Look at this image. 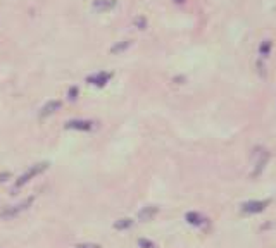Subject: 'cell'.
<instances>
[{"instance_id":"obj_1","label":"cell","mask_w":276,"mask_h":248,"mask_svg":"<svg viewBox=\"0 0 276 248\" xmlns=\"http://www.w3.org/2000/svg\"><path fill=\"white\" fill-rule=\"evenodd\" d=\"M47 167H48L47 162H42V164H35V165H31L30 169H26V173L21 174L19 179H16V183H14V190L23 188L24 185H28V183L31 181V179H35L36 176H40V174H42V173H45V171H47Z\"/></svg>"},{"instance_id":"obj_6","label":"cell","mask_w":276,"mask_h":248,"mask_svg":"<svg viewBox=\"0 0 276 248\" xmlns=\"http://www.w3.org/2000/svg\"><path fill=\"white\" fill-rule=\"evenodd\" d=\"M266 204L268 202H247V204L242 205V210L245 214H259L266 209Z\"/></svg>"},{"instance_id":"obj_4","label":"cell","mask_w":276,"mask_h":248,"mask_svg":"<svg viewBox=\"0 0 276 248\" xmlns=\"http://www.w3.org/2000/svg\"><path fill=\"white\" fill-rule=\"evenodd\" d=\"M157 214H159V207H155V205H147V207H143V209L138 212V219L142 220V222H149V220L154 219Z\"/></svg>"},{"instance_id":"obj_11","label":"cell","mask_w":276,"mask_h":248,"mask_svg":"<svg viewBox=\"0 0 276 248\" xmlns=\"http://www.w3.org/2000/svg\"><path fill=\"white\" fill-rule=\"evenodd\" d=\"M138 247L140 248H157V245H155L154 241L145 240V238H140V240H138Z\"/></svg>"},{"instance_id":"obj_3","label":"cell","mask_w":276,"mask_h":248,"mask_svg":"<svg viewBox=\"0 0 276 248\" xmlns=\"http://www.w3.org/2000/svg\"><path fill=\"white\" fill-rule=\"evenodd\" d=\"M268 159H269L268 150H259V154H257V159H256V169L252 171V177H257L261 173H262Z\"/></svg>"},{"instance_id":"obj_2","label":"cell","mask_w":276,"mask_h":248,"mask_svg":"<svg viewBox=\"0 0 276 248\" xmlns=\"http://www.w3.org/2000/svg\"><path fill=\"white\" fill-rule=\"evenodd\" d=\"M33 198H26L24 202H21V204H14V205H2L0 207V219H14L16 216H19L21 212H24V210L31 205Z\"/></svg>"},{"instance_id":"obj_7","label":"cell","mask_w":276,"mask_h":248,"mask_svg":"<svg viewBox=\"0 0 276 248\" xmlns=\"http://www.w3.org/2000/svg\"><path fill=\"white\" fill-rule=\"evenodd\" d=\"M185 219H186V222L188 224H192V226H197V228H200V226H204L205 222H207V219H205L202 214H199V212H188L185 216Z\"/></svg>"},{"instance_id":"obj_13","label":"cell","mask_w":276,"mask_h":248,"mask_svg":"<svg viewBox=\"0 0 276 248\" xmlns=\"http://www.w3.org/2000/svg\"><path fill=\"white\" fill-rule=\"evenodd\" d=\"M75 248H93V247H88V245H78V247Z\"/></svg>"},{"instance_id":"obj_12","label":"cell","mask_w":276,"mask_h":248,"mask_svg":"<svg viewBox=\"0 0 276 248\" xmlns=\"http://www.w3.org/2000/svg\"><path fill=\"white\" fill-rule=\"evenodd\" d=\"M269 48H271V42H269V40H266L264 44L261 45V55L264 54V57H266V54L269 52Z\"/></svg>"},{"instance_id":"obj_10","label":"cell","mask_w":276,"mask_h":248,"mask_svg":"<svg viewBox=\"0 0 276 248\" xmlns=\"http://www.w3.org/2000/svg\"><path fill=\"white\" fill-rule=\"evenodd\" d=\"M61 107V102H57V100H52V102H48L47 105L44 107V110H42V117H45V116H50L54 114L55 110Z\"/></svg>"},{"instance_id":"obj_9","label":"cell","mask_w":276,"mask_h":248,"mask_svg":"<svg viewBox=\"0 0 276 248\" xmlns=\"http://www.w3.org/2000/svg\"><path fill=\"white\" fill-rule=\"evenodd\" d=\"M131 226H133V220L128 219V217H123V219H119L114 222V229H118V231H126V229H130Z\"/></svg>"},{"instance_id":"obj_8","label":"cell","mask_w":276,"mask_h":248,"mask_svg":"<svg viewBox=\"0 0 276 248\" xmlns=\"http://www.w3.org/2000/svg\"><path fill=\"white\" fill-rule=\"evenodd\" d=\"M110 74L109 73H97V74L90 76L88 78V83H92V85H95V87H104L107 81H109Z\"/></svg>"},{"instance_id":"obj_5","label":"cell","mask_w":276,"mask_h":248,"mask_svg":"<svg viewBox=\"0 0 276 248\" xmlns=\"http://www.w3.org/2000/svg\"><path fill=\"white\" fill-rule=\"evenodd\" d=\"M66 128L67 130H76V131H90V130H93V122L78 119V121H69L66 124Z\"/></svg>"}]
</instances>
